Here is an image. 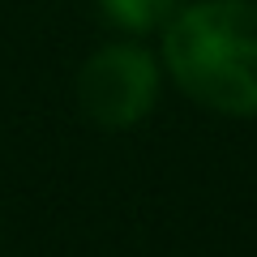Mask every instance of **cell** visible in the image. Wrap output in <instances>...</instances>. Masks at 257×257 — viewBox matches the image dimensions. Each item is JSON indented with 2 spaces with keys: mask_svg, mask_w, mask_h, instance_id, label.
I'll return each instance as SVG.
<instances>
[{
  "mask_svg": "<svg viewBox=\"0 0 257 257\" xmlns=\"http://www.w3.org/2000/svg\"><path fill=\"white\" fill-rule=\"evenodd\" d=\"M159 94V69L150 52L133 43H111L99 56H90L77 77L82 111L103 128H128L138 124Z\"/></svg>",
  "mask_w": 257,
  "mask_h": 257,
  "instance_id": "2",
  "label": "cell"
},
{
  "mask_svg": "<svg viewBox=\"0 0 257 257\" xmlns=\"http://www.w3.org/2000/svg\"><path fill=\"white\" fill-rule=\"evenodd\" d=\"M163 60L197 103L257 116V0H202L167 22Z\"/></svg>",
  "mask_w": 257,
  "mask_h": 257,
  "instance_id": "1",
  "label": "cell"
},
{
  "mask_svg": "<svg viewBox=\"0 0 257 257\" xmlns=\"http://www.w3.org/2000/svg\"><path fill=\"white\" fill-rule=\"evenodd\" d=\"M176 9H180V0H103V13L128 30H150L159 22H172Z\"/></svg>",
  "mask_w": 257,
  "mask_h": 257,
  "instance_id": "3",
  "label": "cell"
}]
</instances>
